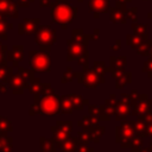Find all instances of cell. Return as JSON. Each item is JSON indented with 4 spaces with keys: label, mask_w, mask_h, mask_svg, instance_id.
<instances>
[{
    "label": "cell",
    "mask_w": 152,
    "mask_h": 152,
    "mask_svg": "<svg viewBox=\"0 0 152 152\" xmlns=\"http://www.w3.org/2000/svg\"><path fill=\"white\" fill-rule=\"evenodd\" d=\"M59 113V96L55 93V89L50 83H43L38 94L34 95V101L31 104L30 115L44 114L56 115Z\"/></svg>",
    "instance_id": "cell-1"
},
{
    "label": "cell",
    "mask_w": 152,
    "mask_h": 152,
    "mask_svg": "<svg viewBox=\"0 0 152 152\" xmlns=\"http://www.w3.org/2000/svg\"><path fill=\"white\" fill-rule=\"evenodd\" d=\"M51 19L59 24L62 28H66L68 24L71 23L77 15V8L71 6L68 0H58L51 6L50 12Z\"/></svg>",
    "instance_id": "cell-2"
},
{
    "label": "cell",
    "mask_w": 152,
    "mask_h": 152,
    "mask_svg": "<svg viewBox=\"0 0 152 152\" xmlns=\"http://www.w3.org/2000/svg\"><path fill=\"white\" fill-rule=\"evenodd\" d=\"M57 36L56 30L50 25H39L37 32L34 33V42L42 51L50 52L51 46L56 43Z\"/></svg>",
    "instance_id": "cell-3"
},
{
    "label": "cell",
    "mask_w": 152,
    "mask_h": 152,
    "mask_svg": "<svg viewBox=\"0 0 152 152\" xmlns=\"http://www.w3.org/2000/svg\"><path fill=\"white\" fill-rule=\"evenodd\" d=\"M135 135L137 133L134 129L133 120H122L121 124L115 129V137H116L115 141L120 144L122 148L131 147V142Z\"/></svg>",
    "instance_id": "cell-4"
},
{
    "label": "cell",
    "mask_w": 152,
    "mask_h": 152,
    "mask_svg": "<svg viewBox=\"0 0 152 152\" xmlns=\"http://www.w3.org/2000/svg\"><path fill=\"white\" fill-rule=\"evenodd\" d=\"M75 77L80 84H83L86 88H96L99 84L104 83L103 74L99 72L94 68H84L81 72H75Z\"/></svg>",
    "instance_id": "cell-5"
},
{
    "label": "cell",
    "mask_w": 152,
    "mask_h": 152,
    "mask_svg": "<svg viewBox=\"0 0 152 152\" xmlns=\"http://www.w3.org/2000/svg\"><path fill=\"white\" fill-rule=\"evenodd\" d=\"M30 68L33 71L49 72L50 71V53L42 50H32L28 53Z\"/></svg>",
    "instance_id": "cell-6"
},
{
    "label": "cell",
    "mask_w": 152,
    "mask_h": 152,
    "mask_svg": "<svg viewBox=\"0 0 152 152\" xmlns=\"http://www.w3.org/2000/svg\"><path fill=\"white\" fill-rule=\"evenodd\" d=\"M131 100V114L137 116L139 114H145L152 108V100L148 99L146 94H138L137 90H133L129 94Z\"/></svg>",
    "instance_id": "cell-7"
},
{
    "label": "cell",
    "mask_w": 152,
    "mask_h": 152,
    "mask_svg": "<svg viewBox=\"0 0 152 152\" xmlns=\"http://www.w3.org/2000/svg\"><path fill=\"white\" fill-rule=\"evenodd\" d=\"M72 132V122L71 121H57L55 126L51 127L52 133V140L55 142L62 141L64 139L70 138V134Z\"/></svg>",
    "instance_id": "cell-8"
},
{
    "label": "cell",
    "mask_w": 152,
    "mask_h": 152,
    "mask_svg": "<svg viewBox=\"0 0 152 152\" xmlns=\"http://www.w3.org/2000/svg\"><path fill=\"white\" fill-rule=\"evenodd\" d=\"M131 100H129V94H122L120 100H116L115 104V120L116 121H122L126 120L131 115Z\"/></svg>",
    "instance_id": "cell-9"
},
{
    "label": "cell",
    "mask_w": 152,
    "mask_h": 152,
    "mask_svg": "<svg viewBox=\"0 0 152 152\" xmlns=\"http://www.w3.org/2000/svg\"><path fill=\"white\" fill-rule=\"evenodd\" d=\"M68 44V53H66V59L68 62H71L74 59H77L78 57H81L82 55L87 53V45L75 40V39H69L66 42Z\"/></svg>",
    "instance_id": "cell-10"
},
{
    "label": "cell",
    "mask_w": 152,
    "mask_h": 152,
    "mask_svg": "<svg viewBox=\"0 0 152 152\" xmlns=\"http://www.w3.org/2000/svg\"><path fill=\"white\" fill-rule=\"evenodd\" d=\"M7 84L11 88V90H12L13 94H23L24 90L27 89V87H28V83L18 72L17 74L12 72L10 75L8 81H7Z\"/></svg>",
    "instance_id": "cell-11"
},
{
    "label": "cell",
    "mask_w": 152,
    "mask_h": 152,
    "mask_svg": "<svg viewBox=\"0 0 152 152\" xmlns=\"http://www.w3.org/2000/svg\"><path fill=\"white\" fill-rule=\"evenodd\" d=\"M40 25L39 18H26L18 25V33L19 34H33L37 32Z\"/></svg>",
    "instance_id": "cell-12"
},
{
    "label": "cell",
    "mask_w": 152,
    "mask_h": 152,
    "mask_svg": "<svg viewBox=\"0 0 152 152\" xmlns=\"http://www.w3.org/2000/svg\"><path fill=\"white\" fill-rule=\"evenodd\" d=\"M88 8L94 13V18L99 17V13H107L110 8L109 0H88Z\"/></svg>",
    "instance_id": "cell-13"
},
{
    "label": "cell",
    "mask_w": 152,
    "mask_h": 152,
    "mask_svg": "<svg viewBox=\"0 0 152 152\" xmlns=\"http://www.w3.org/2000/svg\"><path fill=\"white\" fill-rule=\"evenodd\" d=\"M6 57H7V62H11L13 68L18 66L19 62H21L24 59V46L14 45L11 50H7Z\"/></svg>",
    "instance_id": "cell-14"
},
{
    "label": "cell",
    "mask_w": 152,
    "mask_h": 152,
    "mask_svg": "<svg viewBox=\"0 0 152 152\" xmlns=\"http://www.w3.org/2000/svg\"><path fill=\"white\" fill-rule=\"evenodd\" d=\"M0 14L4 17L18 18V6L13 0H0Z\"/></svg>",
    "instance_id": "cell-15"
},
{
    "label": "cell",
    "mask_w": 152,
    "mask_h": 152,
    "mask_svg": "<svg viewBox=\"0 0 152 152\" xmlns=\"http://www.w3.org/2000/svg\"><path fill=\"white\" fill-rule=\"evenodd\" d=\"M112 76L115 78V88L116 89H122L125 86H127L132 82V74L124 72V70H113Z\"/></svg>",
    "instance_id": "cell-16"
},
{
    "label": "cell",
    "mask_w": 152,
    "mask_h": 152,
    "mask_svg": "<svg viewBox=\"0 0 152 152\" xmlns=\"http://www.w3.org/2000/svg\"><path fill=\"white\" fill-rule=\"evenodd\" d=\"M80 145L77 137H70L62 141H57L56 146L62 150V152H75L77 146Z\"/></svg>",
    "instance_id": "cell-17"
},
{
    "label": "cell",
    "mask_w": 152,
    "mask_h": 152,
    "mask_svg": "<svg viewBox=\"0 0 152 152\" xmlns=\"http://www.w3.org/2000/svg\"><path fill=\"white\" fill-rule=\"evenodd\" d=\"M88 112H89V115L94 116L97 120H101V121L110 120V116L106 113V110L103 108V104H101V106H99V104H88Z\"/></svg>",
    "instance_id": "cell-18"
},
{
    "label": "cell",
    "mask_w": 152,
    "mask_h": 152,
    "mask_svg": "<svg viewBox=\"0 0 152 152\" xmlns=\"http://www.w3.org/2000/svg\"><path fill=\"white\" fill-rule=\"evenodd\" d=\"M126 56H112L110 57V66H106V71H113V70H124L126 66Z\"/></svg>",
    "instance_id": "cell-19"
},
{
    "label": "cell",
    "mask_w": 152,
    "mask_h": 152,
    "mask_svg": "<svg viewBox=\"0 0 152 152\" xmlns=\"http://www.w3.org/2000/svg\"><path fill=\"white\" fill-rule=\"evenodd\" d=\"M88 133L89 135V140L93 141V142H99L100 141V138L104 134V127L103 126H99V125H95V126H91L89 128H86L83 129Z\"/></svg>",
    "instance_id": "cell-20"
},
{
    "label": "cell",
    "mask_w": 152,
    "mask_h": 152,
    "mask_svg": "<svg viewBox=\"0 0 152 152\" xmlns=\"http://www.w3.org/2000/svg\"><path fill=\"white\" fill-rule=\"evenodd\" d=\"M146 116L145 114H139L137 115V120L133 121V125H134V129H135V133L140 137H146L145 134V129H146Z\"/></svg>",
    "instance_id": "cell-21"
},
{
    "label": "cell",
    "mask_w": 152,
    "mask_h": 152,
    "mask_svg": "<svg viewBox=\"0 0 152 152\" xmlns=\"http://www.w3.org/2000/svg\"><path fill=\"white\" fill-rule=\"evenodd\" d=\"M109 17H110V20L113 23H119V24H125L126 20H127V17H126V13L122 12L121 10L116 8V7H112L109 8Z\"/></svg>",
    "instance_id": "cell-22"
},
{
    "label": "cell",
    "mask_w": 152,
    "mask_h": 152,
    "mask_svg": "<svg viewBox=\"0 0 152 152\" xmlns=\"http://www.w3.org/2000/svg\"><path fill=\"white\" fill-rule=\"evenodd\" d=\"M132 30H133V33H134L135 36L140 37L142 40L148 39V30H147V26H146L145 24L134 21V23L132 24Z\"/></svg>",
    "instance_id": "cell-23"
},
{
    "label": "cell",
    "mask_w": 152,
    "mask_h": 152,
    "mask_svg": "<svg viewBox=\"0 0 152 152\" xmlns=\"http://www.w3.org/2000/svg\"><path fill=\"white\" fill-rule=\"evenodd\" d=\"M74 110L69 95L59 96V113L62 114H71Z\"/></svg>",
    "instance_id": "cell-24"
},
{
    "label": "cell",
    "mask_w": 152,
    "mask_h": 152,
    "mask_svg": "<svg viewBox=\"0 0 152 152\" xmlns=\"http://www.w3.org/2000/svg\"><path fill=\"white\" fill-rule=\"evenodd\" d=\"M69 97H70V101H71V104H72V108L74 110H82L84 104H88V100L83 99L81 95H75V94H68Z\"/></svg>",
    "instance_id": "cell-25"
},
{
    "label": "cell",
    "mask_w": 152,
    "mask_h": 152,
    "mask_svg": "<svg viewBox=\"0 0 152 152\" xmlns=\"http://www.w3.org/2000/svg\"><path fill=\"white\" fill-rule=\"evenodd\" d=\"M72 39L84 44L88 46V43L91 40V34H84L83 33V30L81 28H74L72 30Z\"/></svg>",
    "instance_id": "cell-26"
},
{
    "label": "cell",
    "mask_w": 152,
    "mask_h": 152,
    "mask_svg": "<svg viewBox=\"0 0 152 152\" xmlns=\"http://www.w3.org/2000/svg\"><path fill=\"white\" fill-rule=\"evenodd\" d=\"M39 141H40L42 152H57L56 142L52 139H46L44 137H40Z\"/></svg>",
    "instance_id": "cell-27"
},
{
    "label": "cell",
    "mask_w": 152,
    "mask_h": 152,
    "mask_svg": "<svg viewBox=\"0 0 152 152\" xmlns=\"http://www.w3.org/2000/svg\"><path fill=\"white\" fill-rule=\"evenodd\" d=\"M13 26L6 20V17L0 14V39L2 40H7L8 39V34H7V30L12 28Z\"/></svg>",
    "instance_id": "cell-28"
},
{
    "label": "cell",
    "mask_w": 152,
    "mask_h": 152,
    "mask_svg": "<svg viewBox=\"0 0 152 152\" xmlns=\"http://www.w3.org/2000/svg\"><path fill=\"white\" fill-rule=\"evenodd\" d=\"M115 104H116L115 94H112V95H110V99H107V100L104 101V103H103V108H104L106 113H107L109 116L114 115V113H115Z\"/></svg>",
    "instance_id": "cell-29"
},
{
    "label": "cell",
    "mask_w": 152,
    "mask_h": 152,
    "mask_svg": "<svg viewBox=\"0 0 152 152\" xmlns=\"http://www.w3.org/2000/svg\"><path fill=\"white\" fill-rule=\"evenodd\" d=\"M97 119H95L94 116H91V115H86V116H83L78 122H77V125L81 127V128H83V129H86V128H89V127H91V126H95V125H97Z\"/></svg>",
    "instance_id": "cell-30"
},
{
    "label": "cell",
    "mask_w": 152,
    "mask_h": 152,
    "mask_svg": "<svg viewBox=\"0 0 152 152\" xmlns=\"http://www.w3.org/2000/svg\"><path fill=\"white\" fill-rule=\"evenodd\" d=\"M18 74H19L27 83L32 82L33 78H34V71H33V70H30V69H25V68H23V66H18Z\"/></svg>",
    "instance_id": "cell-31"
},
{
    "label": "cell",
    "mask_w": 152,
    "mask_h": 152,
    "mask_svg": "<svg viewBox=\"0 0 152 152\" xmlns=\"http://www.w3.org/2000/svg\"><path fill=\"white\" fill-rule=\"evenodd\" d=\"M42 84H43V83H42L40 78H38V77H34V78H33V81L28 83L27 90H28L31 94L36 95V94H38V93H39V90H40V88H42Z\"/></svg>",
    "instance_id": "cell-32"
},
{
    "label": "cell",
    "mask_w": 152,
    "mask_h": 152,
    "mask_svg": "<svg viewBox=\"0 0 152 152\" xmlns=\"http://www.w3.org/2000/svg\"><path fill=\"white\" fill-rule=\"evenodd\" d=\"M10 132H12V125H11V121H10L7 118L0 115V133H2V134H7V133H10Z\"/></svg>",
    "instance_id": "cell-33"
},
{
    "label": "cell",
    "mask_w": 152,
    "mask_h": 152,
    "mask_svg": "<svg viewBox=\"0 0 152 152\" xmlns=\"http://www.w3.org/2000/svg\"><path fill=\"white\" fill-rule=\"evenodd\" d=\"M126 42H127V45H129L131 48H133L134 50L139 48V45L141 44L142 39L135 34H127L126 36Z\"/></svg>",
    "instance_id": "cell-34"
},
{
    "label": "cell",
    "mask_w": 152,
    "mask_h": 152,
    "mask_svg": "<svg viewBox=\"0 0 152 152\" xmlns=\"http://www.w3.org/2000/svg\"><path fill=\"white\" fill-rule=\"evenodd\" d=\"M151 44H152V40H150V39L142 40L141 44L139 45V48L135 49L137 53L142 55V56H148V51H150V46H151Z\"/></svg>",
    "instance_id": "cell-35"
},
{
    "label": "cell",
    "mask_w": 152,
    "mask_h": 152,
    "mask_svg": "<svg viewBox=\"0 0 152 152\" xmlns=\"http://www.w3.org/2000/svg\"><path fill=\"white\" fill-rule=\"evenodd\" d=\"M13 72V66H0V82L7 83L10 75Z\"/></svg>",
    "instance_id": "cell-36"
},
{
    "label": "cell",
    "mask_w": 152,
    "mask_h": 152,
    "mask_svg": "<svg viewBox=\"0 0 152 152\" xmlns=\"http://www.w3.org/2000/svg\"><path fill=\"white\" fill-rule=\"evenodd\" d=\"M142 142H144V140H142V137H140V135H135L134 138H133V140H132V142H131V151L132 152H139L141 148H142Z\"/></svg>",
    "instance_id": "cell-37"
},
{
    "label": "cell",
    "mask_w": 152,
    "mask_h": 152,
    "mask_svg": "<svg viewBox=\"0 0 152 152\" xmlns=\"http://www.w3.org/2000/svg\"><path fill=\"white\" fill-rule=\"evenodd\" d=\"M74 77H75V72H74L72 68H71V66H68L66 70L64 71V74L62 75L61 82H62V83H69V82H71V81L74 80Z\"/></svg>",
    "instance_id": "cell-38"
},
{
    "label": "cell",
    "mask_w": 152,
    "mask_h": 152,
    "mask_svg": "<svg viewBox=\"0 0 152 152\" xmlns=\"http://www.w3.org/2000/svg\"><path fill=\"white\" fill-rule=\"evenodd\" d=\"M7 50H8L7 45L0 42V66H7V57H6Z\"/></svg>",
    "instance_id": "cell-39"
},
{
    "label": "cell",
    "mask_w": 152,
    "mask_h": 152,
    "mask_svg": "<svg viewBox=\"0 0 152 152\" xmlns=\"http://www.w3.org/2000/svg\"><path fill=\"white\" fill-rule=\"evenodd\" d=\"M142 71L146 72L150 78H152V56H148L147 61L145 62V64L142 66Z\"/></svg>",
    "instance_id": "cell-40"
},
{
    "label": "cell",
    "mask_w": 152,
    "mask_h": 152,
    "mask_svg": "<svg viewBox=\"0 0 152 152\" xmlns=\"http://www.w3.org/2000/svg\"><path fill=\"white\" fill-rule=\"evenodd\" d=\"M77 139H78V142L82 144V145H87L90 140H89V135L86 131H80L78 134H77Z\"/></svg>",
    "instance_id": "cell-41"
},
{
    "label": "cell",
    "mask_w": 152,
    "mask_h": 152,
    "mask_svg": "<svg viewBox=\"0 0 152 152\" xmlns=\"http://www.w3.org/2000/svg\"><path fill=\"white\" fill-rule=\"evenodd\" d=\"M126 17L129 18L133 23L137 21V8H135V7L127 8V11H126Z\"/></svg>",
    "instance_id": "cell-42"
},
{
    "label": "cell",
    "mask_w": 152,
    "mask_h": 152,
    "mask_svg": "<svg viewBox=\"0 0 152 152\" xmlns=\"http://www.w3.org/2000/svg\"><path fill=\"white\" fill-rule=\"evenodd\" d=\"M93 68L96 69L99 72H101V74H103V75H104V72H106V65H104V63H103L102 61H96V62L94 63Z\"/></svg>",
    "instance_id": "cell-43"
},
{
    "label": "cell",
    "mask_w": 152,
    "mask_h": 152,
    "mask_svg": "<svg viewBox=\"0 0 152 152\" xmlns=\"http://www.w3.org/2000/svg\"><path fill=\"white\" fill-rule=\"evenodd\" d=\"M77 63H78V65H82L83 69L84 68H88V52L84 53V55H82L81 57H78L77 58Z\"/></svg>",
    "instance_id": "cell-44"
},
{
    "label": "cell",
    "mask_w": 152,
    "mask_h": 152,
    "mask_svg": "<svg viewBox=\"0 0 152 152\" xmlns=\"http://www.w3.org/2000/svg\"><path fill=\"white\" fill-rule=\"evenodd\" d=\"M75 152H94V148H93V147H88L87 145L80 144V145L77 146V148H76Z\"/></svg>",
    "instance_id": "cell-45"
},
{
    "label": "cell",
    "mask_w": 152,
    "mask_h": 152,
    "mask_svg": "<svg viewBox=\"0 0 152 152\" xmlns=\"http://www.w3.org/2000/svg\"><path fill=\"white\" fill-rule=\"evenodd\" d=\"M33 1H34V0H17V6L27 8V7L30 6V4H32Z\"/></svg>",
    "instance_id": "cell-46"
},
{
    "label": "cell",
    "mask_w": 152,
    "mask_h": 152,
    "mask_svg": "<svg viewBox=\"0 0 152 152\" xmlns=\"http://www.w3.org/2000/svg\"><path fill=\"white\" fill-rule=\"evenodd\" d=\"M115 7H116V8H119V10H121V11H122V12H125V13H126V11H127L126 2L120 1V0H115Z\"/></svg>",
    "instance_id": "cell-47"
},
{
    "label": "cell",
    "mask_w": 152,
    "mask_h": 152,
    "mask_svg": "<svg viewBox=\"0 0 152 152\" xmlns=\"http://www.w3.org/2000/svg\"><path fill=\"white\" fill-rule=\"evenodd\" d=\"M56 1L58 0H39V4H40V7H51Z\"/></svg>",
    "instance_id": "cell-48"
},
{
    "label": "cell",
    "mask_w": 152,
    "mask_h": 152,
    "mask_svg": "<svg viewBox=\"0 0 152 152\" xmlns=\"http://www.w3.org/2000/svg\"><path fill=\"white\" fill-rule=\"evenodd\" d=\"M120 48H121V40H120V39L115 40V44H114L113 46H110V49L114 50V51H115V50H119Z\"/></svg>",
    "instance_id": "cell-49"
},
{
    "label": "cell",
    "mask_w": 152,
    "mask_h": 152,
    "mask_svg": "<svg viewBox=\"0 0 152 152\" xmlns=\"http://www.w3.org/2000/svg\"><path fill=\"white\" fill-rule=\"evenodd\" d=\"M145 116H146V122L152 125V110H150V112L145 113Z\"/></svg>",
    "instance_id": "cell-50"
},
{
    "label": "cell",
    "mask_w": 152,
    "mask_h": 152,
    "mask_svg": "<svg viewBox=\"0 0 152 152\" xmlns=\"http://www.w3.org/2000/svg\"><path fill=\"white\" fill-rule=\"evenodd\" d=\"M7 91V86L2 82H0V93H6Z\"/></svg>",
    "instance_id": "cell-51"
},
{
    "label": "cell",
    "mask_w": 152,
    "mask_h": 152,
    "mask_svg": "<svg viewBox=\"0 0 152 152\" xmlns=\"http://www.w3.org/2000/svg\"><path fill=\"white\" fill-rule=\"evenodd\" d=\"M91 39H95V40L99 39V30H97V28L94 30V33L91 34Z\"/></svg>",
    "instance_id": "cell-52"
},
{
    "label": "cell",
    "mask_w": 152,
    "mask_h": 152,
    "mask_svg": "<svg viewBox=\"0 0 152 152\" xmlns=\"http://www.w3.org/2000/svg\"><path fill=\"white\" fill-rule=\"evenodd\" d=\"M139 152H152V150H150L148 147H147V148H145V147H142V148H141V150H140Z\"/></svg>",
    "instance_id": "cell-53"
},
{
    "label": "cell",
    "mask_w": 152,
    "mask_h": 152,
    "mask_svg": "<svg viewBox=\"0 0 152 152\" xmlns=\"http://www.w3.org/2000/svg\"><path fill=\"white\" fill-rule=\"evenodd\" d=\"M148 56H152V44L150 46V51H148Z\"/></svg>",
    "instance_id": "cell-54"
},
{
    "label": "cell",
    "mask_w": 152,
    "mask_h": 152,
    "mask_svg": "<svg viewBox=\"0 0 152 152\" xmlns=\"http://www.w3.org/2000/svg\"><path fill=\"white\" fill-rule=\"evenodd\" d=\"M120 1H124V2H126V4H127V2H131L132 0H120Z\"/></svg>",
    "instance_id": "cell-55"
},
{
    "label": "cell",
    "mask_w": 152,
    "mask_h": 152,
    "mask_svg": "<svg viewBox=\"0 0 152 152\" xmlns=\"http://www.w3.org/2000/svg\"><path fill=\"white\" fill-rule=\"evenodd\" d=\"M147 17H148L150 19H152V12H151V13H148V14H147Z\"/></svg>",
    "instance_id": "cell-56"
},
{
    "label": "cell",
    "mask_w": 152,
    "mask_h": 152,
    "mask_svg": "<svg viewBox=\"0 0 152 152\" xmlns=\"http://www.w3.org/2000/svg\"><path fill=\"white\" fill-rule=\"evenodd\" d=\"M148 148H150V150H152V141L150 142V145H148Z\"/></svg>",
    "instance_id": "cell-57"
},
{
    "label": "cell",
    "mask_w": 152,
    "mask_h": 152,
    "mask_svg": "<svg viewBox=\"0 0 152 152\" xmlns=\"http://www.w3.org/2000/svg\"><path fill=\"white\" fill-rule=\"evenodd\" d=\"M77 1H78V2H82V1H83V0H77Z\"/></svg>",
    "instance_id": "cell-58"
}]
</instances>
